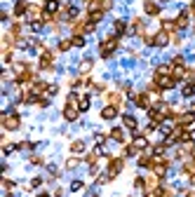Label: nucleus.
<instances>
[{"label": "nucleus", "mask_w": 195, "mask_h": 197, "mask_svg": "<svg viewBox=\"0 0 195 197\" xmlns=\"http://www.w3.org/2000/svg\"><path fill=\"white\" fill-rule=\"evenodd\" d=\"M183 94H186V96H193V94H195V87H193V85H186V89H183Z\"/></svg>", "instance_id": "1"}, {"label": "nucleus", "mask_w": 195, "mask_h": 197, "mask_svg": "<svg viewBox=\"0 0 195 197\" xmlns=\"http://www.w3.org/2000/svg\"><path fill=\"white\" fill-rule=\"evenodd\" d=\"M103 117H115V108H106L103 110Z\"/></svg>", "instance_id": "2"}, {"label": "nucleus", "mask_w": 195, "mask_h": 197, "mask_svg": "<svg viewBox=\"0 0 195 197\" xmlns=\"http://www.w3.org/2000/svg\"><path fill=\"white\" fill-rule=\"evenodd\" d=\"M125 124H127V127H132V129L136 127V122H134V117H129V115L125 117Z\"/></svg>", "instance_id": "3"}, {"label": "nucleus", "mask_w": 195, "mask_h": 197, "mask_svg": "<svg viewBox=\"0 0 195 197\" xmlns=\"http://www.w3.org/2000/svg\"><path fill=\"white\" fill-rule=\"evenodd\" d=\"M47 10H49V12L57 10V3H54V0H49V3H47Z\"/></svg>", "instance_id": "4"}, {"label": "nucleus", "mask_w": 195, "mask_h": 197, "mask_svg": "<svg viewBox=\"0 0 195 197\" xmlns=\"http://www.w3.org/2000/svg\"><path fill=\"white\" fill-rule=\"evenodd\" d=\"M80 188H82V183H80V181H73V185H70V190H80Z\"/></svg>", "instance_id": "5"}, {"label": "nucleus", "mask_w": 195, "mask_h": 197, "mask_svg": "<svg viewBox=\"0 0 195 197\" xmlns=\"http://www.w3.org/2000/svg\"><path fill=\"white\" fill-rule=\"evenodd\" d=\"M134 143H136V146H139V148H144V146H146V138H136Z\"/></svg>", "instance_id": "6"}, {"label": "nucleus", "mask_w": 195, "mask_h": 197, "mask_svg": "<svg viewBox=\"0 0 195 197\" xmlns=\"http://www.w3.org/2000/svg\"><path fill=\"white\" fill-rule=\"evenodd\" d=\"M40 197H47V195H40Z\"/></svg>", "instance_id": "7"}]
</instances>
